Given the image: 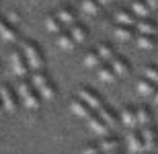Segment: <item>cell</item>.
Instances as JSON below:
<instances>
[{"label": "cell", "mask_w": 158, "mask_h": 154, "mask_svg": "<svg viewBox=\"0 0 158 154\" xmlns=\"http://www.w3.org/2000/svg\"><path fill=\"white\" fill-rule=\"evenodd\" d=\"M113 35L117 37L119 41H131L134 39V29L125 27V25H115L113 27Z\"/></svg>", "instance_id": "obj_21"}, {"label": "cell", "mask_w": 158, "mask_h": 154, "mask_svg": "<svg viewBox=\"0 0 158 154\" xmlns=\"http://www.w3.org/2000/svg\"><path fill=\"white\" fill-rule=\"evenodd\" d=\"M107 154H121V150H115V152H107Z\"/></svg>", "instance_id": "obj_39"}, {"label": "cell", "mask_w": 158, "mask_h": 154, "mask_svg": "<svg viewBox=\"0 0 158 154\" xmlns=\"http://www.w3.org/2000/svg\"><path fill=\"white\" fill-rule=\"evenodd\" d=\"M82 64L86 66V68H99L101 64H103V60H101V56L97 53V49H88L86 53H84V60H82Z\"/></svg>", "instance_id": "obj_22"}, {"label": "cell", "mask_w": 158, "mask_h": 154, "mask_svg": "<svg viewBox=\"0 0 158 154\" xmlns=\"http://www.w3.org/2000/svg\"><path fill=\"white\" fill-rule=\"evenodd\" d=\"M131 12H134L135 19H146L152 10L148 8V4L144 0H131Z\"/></svg>", "instance_id": "obj_20"}, {"label": "cell", "mask_w": 158, "mask_h": 154, "mask_svg": "<svg viewBox=\"0 0 158 154\" xmlns=\"http://www.w3.org/2000/svg\"><path fill=\"white\" fill-rule=\"evenodd\" d=\"M56 17L60 19V23L64 25V27H72V25L76 23V15H74L70 8H60V10L56 12Z\"/></svg>", "instance_id": "obj_25"}, {"label": "cell", "mask_w": 158, "mask_h": 154, "mask_svg": "<svg viewBox=\"0 0 158 154\" xmlns=\"http://www.w3.org/2000/svg\"><path fill=\"white\" fill-rule=\"evenodd\" d=\"M99 150L101 152H115V150H121V142H119L117 138H109V136H103L99 144Z\"/></svg>", "instance_id": "obj_16"}, {"label": "cell", "mask_w": 158, "mask_h": 154, "mask_svg": "<svg viewBox=\"0 0 158 154\" xmlns=\"http://www.w3.org/2000/svg\"><path fill=\"white\" fill-rule=\"evenodd\" d=\"M21 53L25 56V62L31 70H43L45 66V60H43V53L37 48L33 41H23L21 43Z\"/></svg>", "instance_id": "obj_3"}, {"label": "cell", "mask_w": 158, "mask_h": 154, "mask_svg": "<svg viewBox=\"0 0 158 154\" xmlns=\"http://www.w3.org/2000/svg\"><path fill=\"white\" fill-rule=\"evenodd\" d=\"M10 68H12V72H15V76H19V78H25L27 74H29V66H27L25 56L21 52H12L10 53Z\"/></svg>", "instance_id": "obj_6"}, {"label": "cell", "mask_w": 158, "mask_h": 154, "mask_svg": "<svg viewBox=\"0 0 158 154\" xmlns=\"http://www.w3.org/2000/svg\"><path fill=\"white\" fill-rule=\"evenodd\" d=\"M97 115H99L101 119H103V121H105L107 125H109V127H115V125H117V115H115V111H113L111 107H107V105H103L99 109V111H97Z\"/></svg>", "instance_id": "obj_15"}, {"label": "cell", "mask_w": 158, "mask_h": 154, "mask_svg": "<svg viewBox=\"0 0 158 154\" xmlns=\"http://www.w3.org/2000/svg\"><path fill=\"white\" fill-rule=\"evenodd\" d=\"M107 64L113 68V72L117 74V76H127L129 74V64H127V60L121 58V56H113Z\"/></svg>", "instance_id": "obj_13"}, {"label": "cell", "mask_w": 158, "mask_h": 154, "mask_svg": "<svg viewBox=\"0 0 158 154\" xmlns=\"http://www.w3.org/2000/svg\"><path fill=\"white\" fill-rule=\"evenodd\" d=\"M94 49H97V53L101 56V60H103V62H109V60L115 56V52H113V48L109 45V43H99Z\"/></svg>", "instance_id": "obj_29"}, {"label": "cell", "mask_w": 158, "mask_h": 154, "mask_svg": "<svg viewBox=\"0 0 158 154\" xmlns=\"http://www.w3.org/2000/svg\"><path fill=\"white\" fill-rule=\"evenodd\" d=\"M154 154H158V150H154Z\"/></svg>", "instance_id": "obj_40"}, {"label": "cell", "mask_w": 158, "mask_h": 154, "mask_svg": "<svg viewBox=\"0 0 158 154\" xmlns=\"http://www.w3.org/2000/svg\"><path fill=\"white\" fill-rule=\"evenodd\" d=\"M0 101H2V107L6 113H15L19 109L17 90H12L8 84H0Z\"/></svg>", "instance_id": "obj_4"}, {"label": "cell", "mask_w": 158, "mask_h": 154, "mask_svg": "<svg viewBox=\"0 0 158 154\" xmlns=\"http://www.w3.org/2000/svg\"><path fill=\"white\" fill-rule=\"evenodd\" d=\"M45 29L49 31V33H53V35H58V33H62L64 25L60 23V19L56 17V15H47L45 17Z\"/></svg>", "instance_id": "obj_26"}, {"label": "cell", "mask_w": 158, "mask_h": 154, "mask_svg": "<svg viewBox=\"0 0 158 154\" xmlns=\"http://www.w3.org/2000/svg\"><path fill=\"white\" fill-rule=\"evenodd\" d=\"M76 97H78V99H82V101L86 103V105L90 107L94 113H97L101 107L105 105V103H103V99L99 97V93H94V90L88 89V86H80V89H78V93H76Z\"/></svg>", "instance_id": "obj_5"}, {"label": "cell", "mask_w": 158, "mask_h": 154, "mask_svg": "<svg viewBox=\"0 0 158 154\" xmlns=\"http://www.w3.org/2000/svg\"><path fill=\"white\" fill-rule=\"evenodd\" d=\"M135 29H138V33H142V35H156L158 33V25L146 17V19L135 21Z\"/></svg>", "instance_id": "obj_14"}, {"label": "cell", "mask_w": 158, "mask_h": 154, "mask_svg": "<svg viewBox=\"0 0 158 154\" xmlns=\"http://www.w3.org/2000/svg\"><path fill=\"white\" fill-rule=\"evenodd\" d=\"M150 99H152V101H154V103H156V105H158V89H156V90H154V95H152V97H150Z\"/></svg>", "instance_id": "obj_36"}, {"label": "cell", "mask_w": 158, "mask_h": 154, "mask_svg": "<svg viewBox=\"0 0 158 154\" xmlns=\"http://www.w3.org/2000/svg\"><path fill=\"white\" fill-rule=\"evenodd\" d=\"M144 78H148L150 82H154L158 86V66H148L144 70Z\"/></svg>", "instance_id": "obj_31"}, {"label": "cell", "mask_w": 158, "mask_h": 154, "mask_svg": "<svg viewBox=\"0 0 158 154\" xmlns=\"http://www.w3.org/2000/svg\"><path fill=\"white\" fill-rule=\"evenodd\" d=\"M99 152H101L99 146H93V144H88V146H84V148H82L80 154H99Z\"/></svg>", "instance_id": "obj_33"}, {"label": "cell", "mask_w": 158, "mask_h": 154, "mask_svg": "<svg viewBox=\"0 0 158 154\" xmlns=\"http://www.w3.org/2000/svg\"><path fill=\"white\" fill-rule=\"evenodd\" d=\"M0 37L4 41H17V29L12 25H6L4 29H2V33H0Z\"/></svg>", "instance_id": "obj_30"}, {"label": "cell", "mask_w": 158, "mask_h": 154, "mask_svg": "<svg viewBox=\"0 0 158 154\" xmlns=\"http://www.w3.org/2000/svg\"><path fill=\"white\" fill-rule=\"evenodd\" d=\"M140 134H142V142H144V150L146 152H154L156 150V130L152 125H144Z\"/></svg>", "instance_id": "obj_9"}, {"label": "cell", "mask_w": 158, "mask_h": 154, "mask_svg": "<svg viewBox=\"0 0 158 154\" xmlns=\"http://www.w3.org/2000/svg\"><path fill=\"white\" fill-rule=\"evenodd\" d=\"M88 121V127H90V131H93V134H97V136H107V134H109V130H111V127H109V125L105 123V121H103V119L99 117V115H90V117L86 119Z\"/></svg>", "instance_id": "obj_12"}, {"label": "cell", "mask_w": 158, "mask_h": 154, "mask_svg": "<svg viewBox=\"0 0 158 154\" xmlns=\"http://www.w3.org/2000/svg\"><path fill=\"white\" fill-rule=\"evenodd\" d=\"M17 97H19V103L27 111H37L41 105V99L37 95V90L33 89V84L23 80V78H19V82H17Z\"/></svg>", "instance_id": "obj_1"}, {"label": "cell", "mask_w": 158, "mask_h": 154, "mask_svg": "<svg viewBox=\"0 0 158 154\" xmlns=\"http://www.w3.org/2000/svg\"><path fill=\"white\" fill-rule=\"evenodd\" d=\"M56 43H58V45L64 49V52H72V49L76 48V41H74V39H72V35H70V33H66V31L58 33V37H56Z\"/></svg>", "instance_id": "obj_18"}, {"label": "cell", "mask_w": 158, "mask_h": 154, "mask_svg": "<svg viewBox=\"0 0 158 154\" xmlns=\"http://www.w3.org/2000/svg\"><path fill=\"white\" fill-rule=\"evenodd\" d=\"M97 2H99V4H101V6H103V4H111L113 0H97Z\"/></svg>", "instance_id": "obj_37"}, {"label": "cell", "mask_w": 158, "mask_h": 154, "mask_svg": "<svg viewBox=\"0 0 158 154\" xmlns=\"http://www.w3.org/2000/svg\"><path fill=\"white\" fill-rule=\"evenodd\" d=\"M6 23L12 25V27H17L19 25V15L17 12H8V15H6Z\"/></svg>", "instance_id": "obj_32"}, {"label": "cell", "mask_w": 158, "mask_h": 154, "mask_svg": "<svg viewBox=\"0 0 158 154\" xmlns=\"http://www.w3.org/2000/svg\"><path fill=\"white\" fill-rule=\"evenodd\" d=\"M117 119L121 121V125H125L127 130H135L138 127V119H135V109L131 107H123L121 111H119Z\"/></svg>", "instance_id": "obj_11"}, {"label": "cell", "mask_w": 158, "mask_h": 154, "mask_svg": "<svg viewBox=\"0 0 158 154\" xmlns=\"http://www.w3.org/2000/svg\"><path fill=\"white\" fill-rule=\"evenodd\" d=\"M156 89H158V86L154 82H150L148 78H140V80H138V84H135V90H138L142 97H152Z\"/></svg>", "instance_id": "obj_19"}, {"label": "cell", "mask_w": 158, "mask_h": 154, "mask_svg": "<svg viewBox=\"0 0 158 154\" xmlns=\"http://www.w3.org/2000/svg\"><path fill=\"white\" fill-rule=\"evenodd\" d=\"M125 146L131 154H144V142H142V134L135 130H129V134L125 136Z\"/></svg>", "instance_id": "obj_7"}, {"label": "cell", "mask_w": 158, "mask_h": 154, "mask_svg": "<svg viewBox=\"0 0 158 154\" xmlns=\"http://www.w3.org/2000/svg\"><path fill=\"white\" fill-rule=\"evenodd\" d=\"M135 119H138V125H140V127L150 125L152 123V113L148 111L146 107H138V109H135Z\"/></svg>", "instance_id": "obj_28"}, {"label": "cell", "mask_w": 158, "mask_h": 154, "mask_svg": "<svg viewBox=\"0 0 158 154\" xmlns=\"http://www.w3.org/2000/svg\"><path fill=\"white\" fill-rule=\"evenodd\" d=\"M80 10L88 17H97L101 10V4L97 0H80Z\"/></svg>", "instance_id": "obj_23"}, {"label": "cell", "mask_w": 158, "mask_h": 154, "mask_svg": "<svg viewBox=\"0 0 158 154\" xmlns=\"http://www.w3.org/2000/svg\"><path fill=\"white\" fill-rule=\"evenodd\" d=\"M2 113H4V107H2V101H0V115H2Z\"/></svg>", "instance_id": "obj_38"}, {"label": "cell", "mask_w": 158, "mask_h": 154, "mask_svg": "<svg viewBox=\"0 0 158 154\" xmlns=\"http://www.w3.org/2000/svg\"><path fill=\"white\" fill-rule=\"evenodd\" d=\"M115 23L117 25H125V27H134L135 25V17L131 10H125V8H121V10L115 12Z\"/></svg>", "instance_id": "obj_17"}, {"label": "cell", "mask_w": 158, "mask_h": 154, "mask_svg": "<svg viewBox=\"0 0 158 154\" xmlns=\"http://www.w3.org/2000/svg\"><path fill=\"white\" fill-rule=\"evenodd\" d=\"M94 70H97V78H99L101 82H105V84H115L117 82L119 76L113 72V68L107 64V62H103V64H101L99 68H94Z\"/></svg>", "instance_id": "obj_10"}, {"label": "cell", "mask_w": 158, "mask_h": 154, "mask_svg": "<svg viewBox=\"0 0 158 154\" xmlns=\"http://www.w3.org/2000/svg\"><path fill=\"white\" fill-rule=\"evenodd\" d=\"M31 84L37 90L39 99H43V101H52L56 97V86L43 70H31Z\"/></svg>", "instance_id": "obj_2"}, {"label": "cell", "mask_w": 158, "mask_h": 154, "mask_svg": "<svg viewBox=\"0 0 158 154\" xmlns=\"http://www.w3.org/2000/svg\"><path fill=\"white\" fill-rule=\"evenodd\" d=\"M135 43H138V48L140 49H148V52H150V49H154L156 48V37L154 35H138L135 37Z\"/></svg>", "instance_id": "obj_27"}, {"label": "cell", "mask_w": 158, "mask_h": 154, "mask_svg": "<svg viewBox=\"0 0 158 154\" xmlns=\"http://www.w3.org/2000/svg\"><path fill=\"white\" fill-rule=\"evenodd\" d=\"M144 2L148 4V8H150V10H156V8H158V0H144Z\"/></svg>", "instance_id": "obj_34"}, {"label": "cell", "mask_w": 158, "mask_h": 154, "mask_svg": "<svg viewBox=\"0 0 158 154\" xmlns=\"http://www.w3.org/2000/svg\"><path fill=\"white\" fill-rule=\"evenodd\" d=\"M70 35H72V39H74V41H76V45H78V43H84V41H86L88 31H86V27H82V25L74 23L70 27Z\"/></svg>", "instance_id": "obj_24"}, {"label": "cell", "mask_w": 158, "mask_h": 154, "mask_svg": "<svg viewBox=\"0 0 158 154\" xmlns=\"http://www.w3.org/2000/svg\"><path fill=\"white\" fill-rule=\"evenodd\" d=\"M70 111L74 113L76 117H80V119H88V117L94 113L93 109H90L86 103L82 101V99H78V97H74V99L70 101Z\"/></svg>", "instance_id": "obj_8"}, {"label": "cell", "mask_w": 158, "mask_h": 154, "mask_svg": "<svg viewBox=\"0 0 158 154\" xmlns=\"http://www.w3.org/2000/svg\"><path fill=\"white\" fill-rule=\"evenodd\" d=\"M6 25H8V23H6V19H0V33H2V29H4Z\"/></svg>", "instance_id": "obj_35"}]
</instances>
